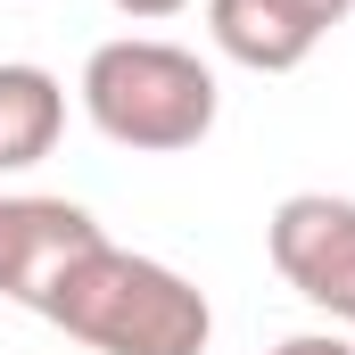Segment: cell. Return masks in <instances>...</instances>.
<instances>
[{"label":"cell","mask_w":355,"mask_h":355,"mask_svg":"<svg viewBox=\"0 0 355 355\" xmlns=\"http://www.w3.org/2000/svg\"><path fill=\"white\" fill-rule=\"evenodd\" d=\"M33 314L91 355H207V339H215L207 289L141 248H116V240H91L42 289Z\"/></svg>","instance_id":"6da1fadb"},{"label":"cell","mask_w":355,"mask_h":355,"mask_svg":"<svg viewBox=\"0 0 355 355\" xmlns=\"http://www.w3.org/2000/svg\"><path fill=\"white\" fill-rule=\"evenodd\" d=\"M83 116L99 124V141L116 149H141V157H174L198 149L223 116V83L198 50L157 42V33H124V42H99L83 58Z\"/></svg>","instance_id":"7a4b0ae2"},{"label":"cell","mask_w":355,"mask_h":355,"mask_svg":"<svg viewBox=\"0 0 355 355\" xmlns=\"http://www.w3.org/2000/svg\"><path fill=\"white\" fill-rule=\"evenodd\" d=\"M265 257L306 306H322L331 322H355V198L289 190L265 215Z\"/></svg>","instance_id":"3957f363"},{"label":"cell","mask_w":355,"mask_h":355,"mask_svg":"<svg viewBox=\"0 0 355 355\" xmlns=\"http://www.w3.org/2000/svg\"><path fill=\"white\" fill-rule=\"evenodd\" d=\"M91 240H107L75 198H33V190H0V297L8 306H42V289L83 257Z\"/></svg>","instance_id":"277c9868"},{"label":"cell","mask_w":355,"mask_h":355,"mask_svg":"<svg viewBox=\"0 0 355 355\" xmlns=\"http://www.w3.org/2000/svg\"><path fill=\"white\" fill-rule=\"evenodd\" d=\"M207 33H215V50H223L232 67H248V75H289V67H306L314 42H322V25H314L297 0H207Z\"/></svg>","instance_id":"5b68a950"},{"label":"cell","mask_w":355,"mask_h":355,"mask_svg":"<svg viewBox=\"0 0 355 355\" xmlns=\"http://www.w3.org/2000/svg\"><path fill=\"white\" fill-rule=\"evenodd\" d=\"M67 132V83L33 58H0V174H25Z\"/></svg>","instance_id":"8992f818"},{"label":"cell","mask_w":355,"mask_h":355,"mask_svg":"<svg viewBox=\"0 0 355 355\" xmlns=\"http://www.w3.org/2000/svg\"><path fill=\"white\" fill-rule=\"evenodd\" d=\"M265 355H355V339H339V331H289V339H272Z\"/></svg>","instance_id":"52a82bcc"},{"label":"cell","mask_w":355,"mask_h":355,"mask_svg":"<svg viewBox=\"0 0 355 355\" xmlns=\"http://www.w3.org/2000/svg\"><path fill=\"white\" fill-rule=\"evenodd\" d=\"M116 17H132V25H166V17H182L190 0H107Z\"/></svg>","instance_id":"ba28073f"},{"label":"cell","mask_w":355,"mask_h":355,"mask_svg":"<svg viewBox=\"0 0 355 355\" xmlns=\"http://www.w3.org/2000/svg\"><path fill=\"white\" fill-rule=\"evenodd\" d=\"M297 8H306L322 33H331V25H347V8H355V0H297Z\"/></svg>","instance_id":"9c48e42d"}]
</instances>
